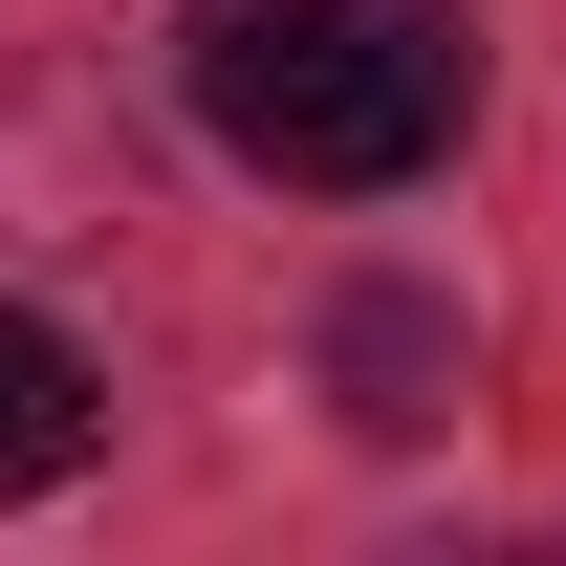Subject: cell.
I'll use <instances>...</instances> for the list:
<instances>
[{"label": "cell", "mask_w": 566, "mask_h": 566, "mask_svg": "<svg viewBox=\"0 0 566 566\" xmlns=\"http://www.w3.org/2000/svg\"><path fill=\"white\" fill-rule=\"evenodd\" d=\"M87 436H109V370H87L44 305H0V501H66Z\"/></svg>", "instance_id": "obj_2"}, {"label": "cell", "mask_w": 566, "mask_h": 566, "mask_svg": "<svg viewBox=\"0 0 566 566\" xmlns=\"http://www.w3.org/2000/svg\"><path fill=\"white\" fill-rule=\"evenodd\" d=\"M327 370H349V415H370V436H415V415H436V370H458V305H415V283H370L349 327H327Z\"/></svg>", "instance_id": "obj_3"}, {"label": "cell", "mask_w": 566, "mask_h": 566, "mask_svg": "<svg viewBox=\"0 0 566 566\" xmlns=\"http://www.w3.org/2000/svg\"><path fill=\"white\" fill-rule=\"evenodd\" d=\"M480 109L458 0H197V132L283 197H392Z\"/></svg>", "instance_id": "obj_1"}]
</instances>
